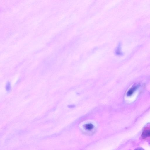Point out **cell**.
<instances>
[{
	"label": "cell",
	"mask_w": 150,
	"mask_h": 150,
	"mask_svg": "<svg viewBox=\"0 0 150 150\" xmlns=\"http://www.w3.org/2000/svg\"><path fill=\"white\" fill-rule=\"evenodd\" d=\"M6 89L7 92H9L11 89V83L9 82H8L6 85Z\"/></svg>",
	"instance_id": "cell-4"
},
{
	"label": "cell",
	"mask_w": 150,
	"mask_h": 150,
	"mask_svg": "<svg viewBox=\"0 0 150 150\" xmlns=\"http://www.w3.org/2000/svg\"><path fill=\"white\" fill-rule=\"evenodd\" d=\"M137 88V86H133L128 91L127 93V95L128 96H131Z\"/></svg>",
	"instance_id": "cell-2"
},
{
	"label": "cell",
	"mask_w": 150,
	"mask_h": 150,
	"mask_svg": "<svg viewBox=\"0 0 150 150\" xmlns=\"http://www.w3.org/2000/svg\"><path fill=\"white\" fill-rule=\"evenodd\" d=\"M84 127L85 129L88 130H91L94 127L93 125L91 124H88L85 125Z\"/></svg>",
	"instance_id": "cell-3"
},
{
	"label": "cell",
	"mask_w": 150,
	"mask_h": 150,
	"mask_svg": "<svg viewBox=\"0 0 150 150\" xmlns=\"http://www.w3.org/2000/svg\"><path fill=\"white\" fill-rule=\"evenodd\" d=\"M142 136L143 138L150 137V128L145 129L143 131Z\"/></svg>",
	"instance_id": "cell-1"
},
{
	"label": "cell",
	"mask_w": 150,
	"mask_h": 150,
	"mask_svg": "<svg viewBox=\"0 0 150 150\" xmlns=\"http://www.w3.org/2000/svg\"><path fill=\"white\" fill-rule=\"evenodd\" d=\"M134 150H144L143 148L139 147L135 149Z\"/></svg>",
	"instance_id": "cell-5"
}]
</instances>
